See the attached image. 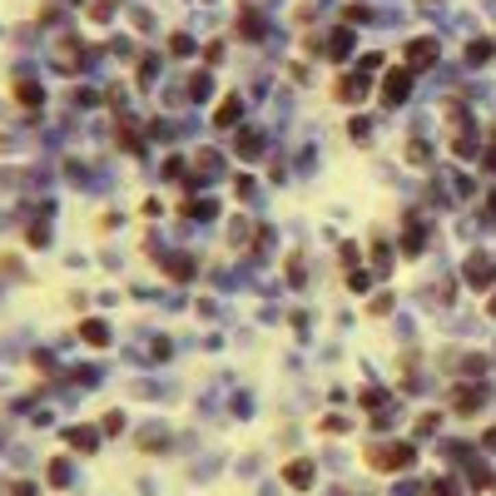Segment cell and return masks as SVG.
Returning <instances> with one entry per match:
<instances>
[{"label":"cell","instance_id":"cell-1","mask_svg":"<svg viewBox=\"0 0 496 496\" xmlns=\"http://www.w3.org/2000/svg\"><path fill=\"white\" fill-rule=\"evenodd\" d=\"M437 55H442V45L432 35H417V40H407V50H402V65L417 75V70H432L437 65Z\"/></svg>","mask_w":496,"mask_h":496},{"label":"cell","instance_id":"cell-2","mask_svg":"<svg viewBox=\"0 0 496 496\" xmlns=\"http://www.w3.org/2000/svg\"><path fill=\"white\" fill-rule=\"evenodd\" d=\"M412 462V447L402 442H392V447H367V467H377V471H397Z\"/></svg>","mask_w":496,"mask_h":496},{"label":"cell","instance_id":"cell-3","mask_svg":"<svg viewBox=\"0 0 496 496\" xmlns=\"http://www.w3.org/2000/svg\"><path fill=\"white\" fill-rule=\"evenodd\" d=\"M407 90H412V70H407V65H397V70L382 75V105H387V110H397L402 99H407Z\"/></svg>","mask_w":496,"mask_h":496},{"label":"cell","instance_id":"cell-4","mask_svg":"<svg viewBox=\"0 0 496 496\" xmlns=\"http://www.w3.org/2000/svg\"><path fill=\"white\" fill-rule=\"evenodd\" d=\"M462 278H467L471 288H482V293H486V288L496 283V263H491L486 253H467V263H462Z\"/></svg>","mask_w":496,"mask_h":496},{"label":"cell","instance_id":"cell-5","mask_svg":"<svg viewBox=\"0 0 496 496\" xmlns=\"http://www.w3.org/2000/svg\"><path fill=\"white\" fill-rule=\"evenodd\" d=\"M367 85H372L367 75H338L333 99H338V105H358V99H367Z\"/></svg>","mask_w":496,"mask_h":496},{"label":"cell","instance_id":"cell-6","mask_svg":"<svg viewBox=\"0 0 496 496\" xmlns=\"http://www.w3.org/2000/svg\"><path fill=\"white\" fill-rule=\"evenodd\" d=\"M283 482L293 486V491H308V486H313V462H308V457H293V462L283 467Z\"/></svg>","mask_w":496,"mask_h":496},{"label":"cell","instance_id":"cell-7","mask_svg":"<svg viewBox=\"0 0 496 496\" xmlns=\"http://www.w3.org/2000/svg\"><path fill=\"white\" fill-rule=\"evenodd\" d=\"M451 407H457L462 417H467V412H477L482 407V387L477 382H457V387H451Z\"/></svg>","mask_w":496,"mask_h":496},{"label":"cell","instance_id":"cell-8","mask_svg":"<svg viewBox=\"0 0 496 496\" xmlns=\"http://www.w3.org/2000/svg\"><path fill=\"white\" fill-rule=\"evenodd\" d=\"M238 114H243V99H238V95H229V99H219L214 124H219V129H234V124H238Z\"/></svg>","mask_w":496,"mask_h":496},{"label":"cell","instance_id":"cell-9","mask_svg":"<svg viewBox=\"0 0 496 496\" xmlns=\"http://www.w3.org/2000/svg\"><path fill=\"white\" fill-rule=\"evenodd\" d=\"M422 234H427V223H412V229L402 234V253H407V258H417L422 248H427V238H422Z\"/></svg>","mask_w":496,"mask_h":496},{"label":"cell","instance_id":"cell-10","mask_svg":"<svg viewBox=\"0 0 496 496\" xmlns=\"http://www.w3.org/2000/svg\"><path fill=\"white\" fill-rule=\"evenodd\" d=\"M79 338H85L90 347H105V343H110V327L95 323V318H85V323H79Z\"/></svg>","mask_w":496,"mask_h":496},{"label":"cell","instance_id":"cell-11","mask_svg":"<svg viewBox=\"0 0 496 496\" xmlns=\"http://www.w3.org/2000/svg\"><path fill=\"white\" fill-rule=\"evenodd\" d=\"M65 442H70L75 451H95V432H90V427H70Z\"/></svg>","mask_w":496,"mask_h":496},{"label":"cell","instance_id":"cell-12","mask_svg":"<svg viewBox=\"0 0 496 496\" xmlns=\"http://www.w3.org/2000/svg\"><path fill=\"white\" fill-rule=\"evenodd\" d=\"M327 55H333V60H347V55H353V30H338L333 45H327Z\"/></svg>","mask_w":496,"mask_h":496},{"label":"cell","instance_id":"cell-13","mask_svg":"<svg viewBox=\"0 0 496 496\" xmlns=\"http://www.w3.org/2000/svg\"><path fill=\"white\" fill-rule=\"evenodd\" d=\"M347 288H353V293H367V288H372V273H367V268H347Z\"/></svg>","mask_w":496,"mask_h":496},{"label":"cell","instance_id":"cell-14","mask_svg":"<svg viewBox=\"0 0 496 496\" xmlns=\"http://www.w3.org/2000/svg\"><path fill=\"white\" fill-rule=\"evenodd\" d=\"M238 154H243V159H248V154H263V134H248V129H243V134H238Z\"/></svg>","mask_w":496,"mask_h":496},{"label":"cell","instance_id":"cell-15","mask_svg":"<svg viewBox=\"0 0 496 496\" xmlns=\"http://www.w3.org/2000/svg\"><path fill=\"white\" fill-rule=\"evenodd\" d=\"M15 99H20V105H40V85H30V79H20V85H15Z\"/></svg>","mask_w":496,"mask_h":496},{"label":"cell","instance_id":"cell-16","mask_svg":"<svg viewBox=\"0 0 496 496\" xmlns=\"http://www.w3.org/2000/svg\"><path fill=\"white\" fill-rule=\"evenodd\" d=\"M164 268H169V273H174L179 283H184V278H194V258H169Z\"/></svg>","mask_w":496,"mask_h":496},{"label":"cell","instance_id":"cell-17","mask_svg":"<svg viewBox=\"0 0 496 496\" xmlns=\"http://www.w3.org/2000/svg\"><path fill=\"white\" fill-rule=\"evenodd\" d=\"M238 35L258 40V35H263V20H258V15H243V20H238Z\"/></svg>","mask_w":496,"mask_h":496},{"label":"cell","instance_id":"cell-18","mask_svg":"<svg viewBox=\"0 0 496 496\" xmlns=\"http://www.w3.org/2000/svg\"><path fill=\"white\" fill-rule=\"evenodd\" d=\"M407 164H417V169L427 164V144H422V139H412V144H407Z\"/></svg>","mask_w":496,"mask_h":496},{"label":"cell","instance_id":"cell-19","mask_svg":"<svg viewBox=\"0 0 496 496\" xmlns=\"http://www.w3.org/2000/svg\"><path fill=\"white\" fill-rule=\"evenodd\" d=\"M367 313H372V318H382V313H392V293H377V298H372V303H367Z\"/></svg>","mask_w":496,"mask_h":496},{"label":"cell","instance_id":"cell-20","mask_svg":"<svg viewBox=\"0 0 496 496\" xmlns=\"http://www.w3.org/2000/svg\"><path fill=\"white\" fill-rule=\"evenodd\" d=\"M372 263H377V273H387V263H392V253H387V243H372Z\"/></svg>","mask_w":496,"mask_h":496},{"label":"cell","instance_id":"cell-21","mask_svg":"<svg viewBox=\"0 0 496 496\" xmlns=\"http://www.w3.org/2000/svg\"><path fill=\"white\" fill-rule=\"evenodd\" d=\"M209 90H214V79H209V75H194V85H189V95H194V99H203V95H209Z\"/></svg>","mask_w":496,"mask_h":496},{"label":"cell","instance_id":"cell-22","mask_svg":"<svg viewBox=\"0 0 496 496\" xmlns=\"http://www.w3.org/2000/svg\"><path fill=\"white\" fill-rule=\"evenodd\" d=\"M169 50H174V55H189V50H194V40H189V35H174V40H169Z\"/></svg>","mask_w":496,"mask_h":496},{"label":"cell","instance_id":"cell-23","mask_svg":"<svg viewBox=\"0 0 496 496\" xmlns=\"http://www.w3.org/2000/svg\"><path fill=\"white\" fill-rule=\"evenodd\" d=\"M367 20V5H347V25H362Z\"/></svg>","mask_w":496,"mask_h":496},{"label":"cell","instance_id":"cell-24","mask_svg":"<svg viewBox=\"0 0 496 496\" xmlns=\"http://www.w3.org/2000/svg\"><path fill=\"white\" fill-rule=\"evenodd\" d=\"M486 169H496V149H491V154H486Z\"/></svg>","mask_w":496,"mask_h":496},{"label":"cell","instance_id":"cell-25","mask_svg":"<svg viewBox=\"0 0 496 496\" xmlns=\"http://www.w3.org/2000/svg\"><path fill=\"white\" fill-rule=\"evenodd\" d=\"M486 313H491V318H496V298H491V303H486Z\"/></svg>","mask_w":496,"mask_h":496},{"label":"cell","instance_id":"cell-26","mask_svg":"<svg viewBox=\"0 0 496 496\" xmlns=\"http://www.w3.org/2000/svg\"><path fill=\"white\" fill-rule=\"evenodd\" d=\"M486 199H491V214H496V189H491V194H486Z\"/></svg>","mask_w":496,"mask_h":496}]
</instances>
